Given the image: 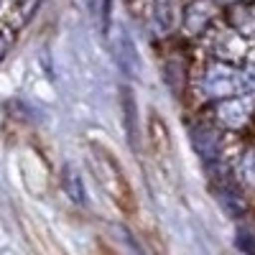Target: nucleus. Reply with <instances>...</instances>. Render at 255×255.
Wrapping results in <instances>:
<instances>
[{"label": "nucleus", "mask_w": 255, "mask_h": 255, "mask_svg": "<svg viewBox=\"0 0 255 255\" xmlns=\"http://www.w3.org/2000/svg\"><path fill=\"white\" fill-rule=\"evenodd\" d=\"M153 18H156V23H158L161 33H166L168 28L174 26V18H176V10H174V0H166V5H163V0H156V10H153Z\"/></svg>", "instance_id": "obj_5"}, {"label": "nucleus", "mask_w": 255, "mask_h": 255, "mask_svg": "<svg viewBox=\"0 0 255 255\" xmlns=\"http://www.w3.org/2000/svg\"><path fill=\"white\" fill-rule=\"evenodd\" d=\"M5 49H8V38L0 33V59H3V54H5Z\"/></svg>", "instance_id": "obj_10"}, {"label": "nucleus", "mask_w": 255, "mask_h": 255, "mask_svg": "<svg viewBox=\"0 0 255 255\" xmlns=\"http://www.w3.org/2000/svg\"><path fill=\"white\" fill-rule=\"evenodd\" d=\"M240 79V87L243 90H248V92H255V64H250V67L238 77Z\"/></svg>", "instance_id": "obj_9"}, {"label": "nucleus", "mask_w": 255, "mask_h": 255, "mask_svg": "<svg viewBox=\"0 0 255 255\" xmlns=\"http://www.w3.org/2000/svg\"><path fill=\"white\" fill-rule=\"evenodd\" d=\"M191 138H194L197 151L207 161L217 158V153H220V135L215 130H209V128H194V135H191Z\"/></svg>", "instance_id": "obj_4"}, {"label": "nucleus", "mask_w": 255, "mask_h": 255, "mask_svg": "<svg viewBox=\"0 0 255 255\" xmlns=\"http://www.w3.org/2000/svg\"><path fill=\"white\" fill-rule=\"evenodd\" d=\"M64 186H67L69 197L74 202H82L84 199V186H82V179L72 171V168H67V174H64Z\"/></svg>", "instance_id": "obj_7"}, {"label": "nucleus", "mask_w": 255, "mask_h": 255, "mask_svg": "<svg viewBox=\"0 0 255 255\" xmlns=\"http://www.w3.org/2000/svg\"><path fill=\"white\" fill-rule=\"evenodd\" d=\"M199 8H202V3H194V5L186 10V18H184V23H186V28L191 33H199L204 28V23H207V18H209L207 8H204V13H199Z\"/></svg>", "instance_id": "obj_6"}, {"label": "nucleus", "mask_w": 255, "mask_h": 255, "mask_svg": "<svg viewBox=\"0 0 255 255\" xmlns=\"http://www.w3.org/2000/svg\"><path fill=\"white\" fill-rule=\"evenodd\" d=\"M240 174H243L245 181L255 184V153H253V151L243 156V161H240Z\"/></svg>", "instance_id": "obj_8"}, {"label": "nucleus", "mask_w": 255, "mask_h": 255, "mask_svg": "<svg viewBox=\"0 0 255 255\" xmlns=\"http://www.w3.org/2000/svg\"><path fill=\"white\" fill-rule=\"evenodd\" d=\"M115 56H118V64L123 67L125 74H135L138 72V54H135V46L130 36L125 33V28L118 33V41H115Z\"/></svg>", "instance_id": "obj_2"}, {"label": "nucleus", "mask_w": 255, "mask_h": 255, "mask_svg": "<svg viewBox=\"0 0 255 255\" xmlns=\"http://www.w3.org/2000/svg\"><path fill=\"white\" fill-rule=\"evenodd\" d=\"M240 87V79H238V74L232 72V69H227V67H212L209 69V74H207V90L212 92V95H232Z\"/></svg>", "instance_id": "obj_1"}, {"label": "nucleus", "mask_w": 255, "mask_h": 255, "mask_svg": "<svg viewBox=\"0 0 255 255\" xmlns=\"http://www.w3.org/2000/svg\"><path fill=\"white\" fill-rule=\"evenodd\" d=\"M217 120L225 125V128H240L245 120H248V108L238 100H230V102H222L217 108Z\"/></svg>", "instance_id": "obj_3"}]
</instances>
